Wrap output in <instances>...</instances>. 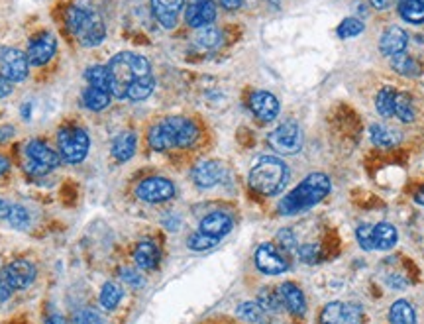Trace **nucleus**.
<instances>
[{"instance_id": "412c9836", "label": "nucleus", "mask_w": 424, "mask_h": 324, "mask_svg": "<svg viewBox=\"0 0 424 324\" xmlns=\"http://www.w3.org/2000/svg\"><path fill=\"white\" fill-rule=\"evenodd\" d=\"M279 295L281 301H283V307L287 308L291 315L295 316H303L306 311V301H305V293L301 291L299 285L295 283H283L279 287Z\"/></svg>"}, {"instance_id": "4468645a", "label": "nucleus", "mask_w": 424, "mask_h": 324, "mask_svg": "<svg viewBox=\"0 0 424 324\" xmlns=\"http://www.w3.org/2000/svg\"><path fill=\"white\" fill-rule=\"evenodd\" d=\"M4 279L10 285V289H28L35 279V267L28 259H16L6 265Z\"/></svg>"}, {"instance_id": "4d7b16f0", "label": "nucleus", "mask_w": 424, "mask_h": 324, "mask_svg": "<svg viewBox=\"0 0 424 324\" xmlns=\"http://www.w3.org/2000/svg\"><path fill=\"white\" fill-rule=\"evenodd\" d=\"M415 201H416V203H418V205H423V206H424V187L420 189V191H416Z\"/></svg>"}, {"instance_id": "9b49d317", "label": "nucleus", "mask_w": 424, "mask_h": 324, "mask_svg": "<svg viewBox=\"0 0 424 324\" xmlns=\"http://www.w3.org/2000/svg\"><path fill=\"white\" fill-rule=\"evenodd\" d=\"M28 57L16 48H9L0 53V69L2 77H6L10 83H20L28 77Z\"/></svg>"}, {"instance_id": "e433bc0d", "label": "nucleus", "mask_w": 424, "mask_h": 324, "mask_svg": "<svg viewBox=\"0 0 424 324\" xmlns=\"http://www.w3.org/2000/svg\"><path fill=\"white\" fill-rule=\"evenodd\" d=\"M195 42L204 48V50H212L221 43V32L214 26L199 28V34L195 35Z\"/></svg>"}, {"instance_id": "4c0bfd02", "label": "nucleus", "mask_w": 424, "mask_h": 324, "mask_svg": "<svg viewBox=\"0 0 424 324\" xmlns=\"http://www.w3.org/2000/svg\"><path fill=\"white\" fill-rule=\"evenodd\" d=\"M365 30L364 22L357 20V18H346L342 24L338 26V35L342 40H348V38H356Z\"/></svg>"}, {"instance_id": "f8f14e48", "label": "nucleus", "mask_w": 424, "mask_h": 324, "mask_svg": "<svg viewBox=\"0 0 424 324\" xmlns=\"http://www.w3.org/2000/svg\"><path fill=\"white\" fill-rule=\"evenodd\" d=\"M255 265L262 273L267 275H279V273L287 272V259L283 257L277 247L273 244H262L255 252Z\"/></svg>"}, {"instance_id": "6ab92c4d", "label": "nucleus", "mask_w": 424, "mask_h": 324, "mask_svg": "<svg viewBox=\"0 0 424 324\" xmlns=\"http://www.w3.org/2000/svg\"><path fill=\"white\" fill-rule=\"evenodd\" d=\"M183 4H185V0H152L153 14L157 18V22L167 30L175 28Z\"/></svg>"}, {"instance_id": "a18cd8bd", "label": "nucleus", "mask_w": 424, "mask_h": 324, "mask_svg": "<svg viewBox=\"0 0 424 324\" xmlns=\"http://www.w3.org/2000/svg\"><path fill=\"white\" fill-rule=\"evenodd\" d=\"M277 240H279L281 246L285 247L287 252H291L293 247L297 246V244H295L297 240H295V236H293V232H291V230H281L279 234H277Z\"/></svg>"}, {"instance_id": "39448f33", "label": "nucleus", "mask_w": 424, "mask_h": 324, "mask_svg": "<svg viewBox=\"0 0 424 324\" xmlns=\"http://www.w3.org/2000/svg\"><path fill=\"white\" fill-rule=\"evenodd\" d=\"M65 24L71 35H75L81 45L85 48H94L104 40L106 28L101 16L94 10L83 9V6H69L65 12Z\"/></svg>"}, {"instance_id": "c85d7f7f", "label": "nucleus", "mask_w": 424, "mask_h": 324, "mask_svg": "<svg viewBox=\"0 0 424 324\" xmlns=\"http://www.w3.org/2000/svg\"><path fill=\"white\" fill-rule=\"evenodd\" d=\"M375 108L383 118H393L395 116V91L385 86L375 96Z\"/></svg>"}, {"instance_id": "7ed1b4c3", "label": "nucleus", "mask_w": 424, "mask_h": 324, "mask_svg": "<svg viewBox=\"0 0 424 324\" xmlns=\"http://www.w3.org/2000/svg\"><path fill=\"white\" fill-rule=\"evenodd\" d=\"M330 179L324 173H311L308 177L299 183L289 195L281 199V214H299L305 213L314 205H318L324 196L330 193Z\"/></svg>"}, {"instance_id": "79ce46f5", "label": "nucleus", "mask_w": 424, "mask_h": 324, "mask_svg": "<svg viewBox=\"0 0 424 324\" xmlns=\"http://www.w3.org/2000/svg\"><path fill=\"white\" fill-rule=\"evenodd\" d=\"M299 256L305 264H316V259L320 257V250L316 247V244H305L299 250Z\"/></svg>"}, {"instance_id": "f03ea898", "label": "nucleus", "mask_w": 424, "mask_h": 324, "mask_svg": "<svg viewBox=\"0 0 424 324\" xmlns=\"http://www.w3.org/2000/svg\"><path fill=\"white\" fill-rule=\"evenodd\" d=\"M199 138V126L185 116H169L150 130V145L155 152H165L173 147H189Z\"/></svg>"}, {"instance_id": "6e6d98bb", "label": "nucleus", "mask_w": 424, "mask_h": 324, "mask_svg": "<svg viewBox=\"0 0 424 324\" xmlns=\"http://www.w3.org/2000/svg\"><path fill=\"white\" fill-rule=\"evenodd\" d=\"M45 324H65V320H63L60 315H55V316H50V318L45 320Z\"/></svg>"}, {"instance_id": "9d476101", "label": "nucleus", "mask_w": 424, "mask_h": 324, "mask_svg": "<svg viewBox=\"0 0 424 324\" xmlns=\"http://www.w3.org/2000/svg\"><path fill=\"white\" fill-rule=\"evenodd\" d=\"M136 195L145 203H163L175 196V185L165 177H150L138 185Z\"/></svg>"}, {"instance_id": "7c9ffc66", "label": "nucleus", "mask_w": 424, "mask_h": 324, "mask_svg": "<svg viewBox=\"0 0 424 324\" xmlns=\"http://www.w3.org/2000/svg\"><path fill=\"white\" fill-rule=\"evenodd\" d=\"M238 316L252 324H267V315L257 303H242L238 307Z\"/></svg>"}, {"instance_id": "603ef678", "label": "nucleus", "mask_w": 424, "mask_h": 324, "mask_svg": "<svg viewBox=\"0 0 424 324\" xmlns=\"http://www.w3.org/2000/svg\"><path fill=\"white\" fill-rule=\"evenodd\" d=\"M14 134V128H10V126H2L0 128V142H4V140H9Z\"/></svg>"}, {"instance_id": "b1692460", "label": "nucleus", "mask_w": 424, "mask_h": 324, "mask_svg": "<svg viewBox=\"0 0 424 324\" xmlns=\"http://www.w3.org/2000/svg\"><path fill=\"white\" fill-rule=\"evenodd\" d=\"M111 91H104V89H96V86H87L85 93H83V103L89 111H104L108 104H111Z\"/></svg>"}, {"instance_id": "864d4df0", "label": "nucleus", "mask_w": 424, "mask_h": 324, "mask_svg": "<svg viewBox=\"0 0 424 324\" xmlns=\"http://www.w3.org/2000/svg\"><path fill=\"white\" fill-rule=\"evenodd\" d=\"M10 208H12V205H10V203H6V201H0V218H6L10 213Z\"/></svg>"}, {"instance_id": "aec40b11", "label": "nucleus", "mask_w": 424, "mask_h": 324, "mask_svg": "<svg viewBox=\"0 0 424 324\" xmlns=\"http://www.w3.org/2000/svg\"><path fill=\"white\" fill-rule=\"evenodd\" d=\"M224 177V167L221 162H203L193 169V181L196 187L211 189L218 185Z\"/></svg>"}, {"instance_id": "a878e982", "label": "nucleus", "mask_w": 424, "mask_h": 324, "mask_svg": "<svg viewBox=\"0 0 424 324\" xmlns=\"http://www.w3.org/2000/svg\"><path fill=\"white\" fill-rule=\"evenodd\" d=\"M399 14L408 24H424V0H399Z\"/></svg>"}, {"instance_id": "a19ab883", "label": "nucleus", "mask_w": 424, "mask_h": 324, "mask_svg": "<svg viewBox=\"0 0 424 324\" xmlns=\"http://www.w3.org/2000/svg\"><path fill=\"white\" fill-rule=\"evenodd\" d=\"M73 324H104L102 316L93 311V308H85V311H79L75 315Z\"/></svg>"}, {"instance_id": "20e7f679", "label": "nucleus", "mask_w": 424, "mask_h": 324, "mask_svg": "<svg viewBox=\"0 0 424 324\" xmlns=\"http://www.w3.org/2000/svg\"><path fill=\"white\" fill-rule=\"evenodd\" d=\"M289 183V167L279 157L263 155L250 171V185L262 195H277Z\"/></svg>"}, {"instance_id": "09e8293b", "label": "nucleus", "mask_w": 424, "mask_h": 324, "mask_svg": "<svg viewBox=\"0 0 424 324\" xmlns=\"http://www.w3.org/2000/svg\"><path fill=\"white\" fill-rule=\"evenodd\" d=\"M369 2H372V6H374V9L387 10L389 6H393V2H395V0H369Z\"/></svg>"}, {"instance_id": "72a5a7b5", "label": "nucleus", "mask_w": 424, "mask_h": 324, "mask_svg": "<svg viewBox=\"0 0 424 324\" xmlns=\"http://www.w3.org/2000/svg\"><path fill=\"white\" fill-rule=\"evenodd\" d=\"M369 134H372V142L375 145H379V147H393L399 142V136L393 130L381 126V124H374L369 128Z\"/></svg>"}, {"instance_id": "bb28decb", "label": "nucleus", "mask_w": 424, "mask_h": 324, "mask_svg": "<svg viewBox=\"0 0 424 324\" xmlns=\"http://www.w3.org/2000/svg\"><path fill=\"white\" fill-rule=\"evenodd\" d=\"M391 67L395 69L399 75H405V77H416L420 75V65L415 57H411L408 53H399V55H393L391 57Z\"/></svg>"}, {"instance_id": "5701e85b", "label": "nucleus", "mask_w": 424, "mask_h": 324, "mask_svg": "<svg viewBox=\"0 0 424 324\" xmlns=\"http://www.w3.org/2000/svg\"><path fill=\"white\" fill-rule=\"evenodd\" d=\"M136 152V136L132 132H122L116 140L112 142V155L118 162H128Z\"/></svg>"}, {"instance_id": "c9c22d12", "label": "nucleus", "mask_w": 424, "mask_h": 324, "mask_svg": "<svg viewBox=\"0 0 424 324\" xmlns=\"http://www.w3.org/2000/svg\"><path fill=\"white\" fill-rule=\"evenodd\" d=\"M122 301V289L116 283H106L101 291V305L106 311L118 307V303Z\"/></svg>"}, {"instance_id": "ddd939ff", "label": "nucleus", "mask_w": 424, "mask_h": 324, "mask_svg": "<svg viewBox=\"0 0 424 324\" xmlns=\"http://www.w3.org/2000/svg\"><path fill=\"white\" fill-rule=\"evenodd\" d=\"M55 50H57V40L45 32V34L35 35L34 40L30 42L26 57H28V63H30V65L42 67V65H45V63L55 55Z\"/></svg>"}, {"instance_id": "f3484780", "label": "nucleus", "mask_w": 424, "mask_h": 324, "mask_svg": "<svg viewBox=\"0 0 424 324\" xmlns=\"http://www.w3.org/2000/svg\"><path fill=\"white\" fill-rule=\"evenodd\" d=\"M232 226H234L232 216H230L228 213L216 211V213H211L204 216L203 220H201V228H199V230L203 232V234H206V236L222 240L232 230Z\"/></svg>"}, {"instance_id": "0eeeda50", "label": "nucleus", "mask_w": 424, "mask_h": 324, "mask_svg": "<svg viewBox=\"0 0 424 324\" xmlns=\"http://www.w3.org/2000/svg\"><path fill=\"white\" fill-rule=\"evenodd\" d=\"M57 144H60L61 157L67 163H81L89 154L91 140L87 136L85 130L81 128H63L57 134Z\"/></svg>"}, {"instance_id": "3c124183", "label": "nucleus", "mask_w": 424, "mask_h": 324, "mask_svg": "<svg viewBox=\"0 0 424 324\" xmlns=\"http://www.w3.org/2000/svg\"><path fill=\"white\" fill-rule=\"evenodd\" d=\"M201 324H240L236 320H230V318H208V320H204Z\"/></svg>"}, {"instance_id": "ea45409f", "label": "nucleus", "mask_w": 424, "mask_h": 324, "mask_svg": "<svg viewBox=\"0 0 424 324\" xmlns=\"http://www.w3.org/2000/svg\"><path fill=\"white\" fill-rule=\"evenodd\" d=\"M6 220H9L14 228H28V224H30V214H28V211H26L24 206L12 205L9 216H6Z\"/></svg>"}, {"instance_id": "37998d69", "label": "nucleus", "mask_w": 424, "mask_h": 324, "mask_svg": "<svg viewBox=\"0 0 424 324\" xmlns=\"http://www.w3.org/2000/svg\"><path fill=\"white\" fill-rule=\"evenodd\" d=\"M120 277H122V281L128 283L130 287H142V285H144V277L138 272H134V269H124V272L120 273Z\"/></svg>"}, {"instance_id": "f704fd0d", "label": "nucleus", "mask_w": 424, "mask_h": 324, "mask_svg": "<svg viewBox=\"0 0 424 324\" xmlns=\"http://www.w3.org/2000/svg\"><path fill=\"white\" fill-rule=\"evenodd\" d=\"M346 316V305L344 303H328L320 313V323L323 324H344Z\"/></svg>"}, {"instance_id": "473e14b6", "label": "nucleus", "mask_w": 424, "mask_h": 324, "mask_svg": "<svg viewBox=\"0 0 424 324\" xmlns=\"http://www.w3.org/2000/svg\"><path fill=\"white\" fill-rule=\"evenodd\" d=\"M85 79L89 81L91 86L111 91V77H108V69L104 67V65H93V67L87 69Z\"/></svg>"}, {"instance_id": "f257e3e1", "label": "nucleus", "mask_w": 424, "mask_h": 324, "mask_svg": "<svg viewBox=\"0 0 424 324\" xmlns=\"http://www.w3.org/2000/svg\"><path fill=\"white\" fill-rule=\"evenodd\" d=\"M111 77V94L116 99H126L128 89L140 79L152 75V65L144 55L132 52H122L114 55L106 65Z\"/></svg>"}, {"instance_id": "c756f323", "label": "nucleus", "mask_w": 424, "mask_h": 324, "mask_svg": "<svg viewBox=\"0 0 424 324\" xmlns=\"http://www.w3.org/2000/svg\"><path fill=\"white\" fill-rule=\"evenodd\" d=\"M153 86H155V79H153V75L140 79L138 83H134V85L128 89L126 99L128 101H134V103L145 101V99L153 93Z\"/></svg>"}, {"instance_id": "2f4dec72", "label": "nucleus", "mask_w": 424, "mask_h": 324, "mask_svg": "<svg viewBox=\"0 0 424 324\" xmlns=\"http://www.w3.org/2000/svg\"><path fill=\"white\" fill-rule=\"evenodd\" d=\"M395 116L401 122H413L415 120L413 99L407 93H395Z\"/></svg>"}, {"instance_id": "49530a36", "label": "nucleus", "mask_w": 424, "mask_h": 324, "mask_svg": "<svg viewBox=\"0 0 424 324\" xmlns=\"http://www.w3.org/2000/svg\"><path fill=\"white\" fill-rule=\"evenodd\" d=\"M10 297V285L4 279V273L0 275V303H4Z\"/></svg>"}, {"instance_id": "393cba45", "label": "nucleus", "mask_w": 424, "mask_h": 324, "mask_svg": "<svg viewBox=\"0 0 424 324\" xmlns=\"http://www.w3.org/2000/svg\"><path fill=\"white\" fill-rule=\"evenodd\" d=\"M391 324H416L415 307L408 301H395L389 308Z\"/></svg>"}, {"instance_id": "6e6552de", "label": "nucleus", "mask_w": 424, "mask_h": 324, "mask_svg": "<svg viewBox=\"0 0 424 324\" xmlns=\"http://www.w3.org/2000/svg\"><path fill=\"white\" fill-rule=\"evenodd\" d=\"M60 165V155L55 154L48 144L34 140L26 145V171L32 175H45Z\"/></svg>"}, {"instance_id": "a211bd4d", "label": "nucleus", "mask_w": 424, "mask_h": 324, "mask_svg": "<svg viewBox=\"0 0 424 324\" xmlns=\"http://www.w3.org/2000/svg\"><path fill=\"white\" fill-rule=\"evenodd\" d=\"M408 35L407 32L399 26H389L383 32L381 40H379V50L383 55L393 57V55H399L407 50Z\"/></svg>"}, {"instance_id": "c03bdc74", "label": "nucleus", "mask_w": 424, "mask_h": 324, "mask_svg": "<svg viewBox=\"0 0 424 324\" xmlns=\"http://www.w3.org/2000/svg\"><path fill=\"white\" fill-rule=\"evenodd\" d=\"M362 308L357 305H346V316H344V324H362Z\"/></svg>"}, {"instance_id": "423d86ee", "label": "nucleus", "mask_w": 424, "mask_h": 324, "mask_svg": "<svg viewBox=\"0 0 424 324\" xmlns=\"http://www.w3.org/2000/svg\"><path fill=\"white\" fill-rule=\"evenodd\" d=\"M356 236L364 250H391L397 244V230L389 222H379L375 226L362 224L357 228Z\"/></svg>"}, {"instance_id": "de8ad7c7", "label": "nucleus", "mask_w": 424, "mask_h": 324, "mask_svg": "<svg viewBox=\"0 0 424 324\" xmlns=\"http://www.w3.org/2000/svg\"><path fill=\"white\" fill-rule=\"evenodd\" d=\"M10 93H12V83H10L6 77H2V75H0V99L9 96Z\"/></svg>"}, {"instance_id": "dca6fc26", "label": "nucleus", "mask_w": 424, "mask_h": 324, "mask_svg": "<svg viewBox=\"0 0 424 324\" xmlns=\"http://www.w3.org/2000/svg\"><path fill=\"white\" fill-rule=\"evenodd\" d=\"M216 18V6L212 0H191L185 10V20L191 28L211 26Z\"/></svg>"}, {"instance_id": "58836bf2", "label": "nucleus", "mask_w": 424, "mask_h": 324, "mask_svg": "<svg viewBox=\"0 0 424 324\" xmlns=\"http://www.w3.org/2000/svg\"><path fill=\"white\" fill-rule=\"evenodd\" d=\"M218 242H221V240L212 238V236H206V234H203V232L199 230L189 238L187 246L191 247V250H195V252H204V250H211V247L216 246Z\"/></svg>"}, {"instance_id": "5fc2aeb1", "label": "nucleus", "mask_w": 424, "mask_h": 324, "mask_svg": "<svg viewBox=\"0 0 424 324\" xmlns=\"http://www.w3.org/2000/svg\"><path fill=\"white\" fill-rule=\"evenodd\" d=\"M9 169H10L9 160H6L4 155H0V175H4V173H6Z\"/></svg>"}, {"instance_id": "8fccbe9b", "label": "nucleus", "mask_w": 424, "mask_h": 324, "mask_svg": "<svg viewBox=\"0 0 424 324\" xmlns=\"http://www.w3.org/2000/svg\"><path fill=\"white\" fill-rule=\"evenodd\" d=\"M242 2H244V0H221V4L226 10H238L242 6Z\"/></svg>"}, {"instance_id": "1a4fd4ad", "label": "nucleus", "mask_w": 424, "mask_h": 324, "mask_svg": "<svg viewBox=\"0 0 424 324\" xmlns=\"http://www.w3.org/2000/svg\"><path fill=\"white\" fill-rule=\"evenodd\" d=\"M267 142H269V145H272L275 152L291 155L297 154L299 150L303 147V134H301L299 124H295V122H283L281 126H277L269 134Z\"/></svg>"}, {"instance_id": "cd10ccee", "label": "nucleus", "mask_w": 424, "mask_h": 324, "mask_svg": "<svg viewBox=\"0 0 424 324\" xmlns=\"http://www.w3.org/2000/svg\"><path fill=\"white\" fill-rule=\"evenodd\" d=\"M257 305L265 311V313H279L283 308V301H281L279 289L273 287H263L257 295Z\"/></svg>"}, {"instance_id": "2eb2a0df", "label": "nucleus", "mask_w": 424, "mask_h": 324, "mask_svg": "<svg viewBox=\"0 0 424 324\" xmlns=\"http://www.w3.org/2000/svg\"><path fill=\"white\" fill-rule=\"evenodd\" d=\"M250 108L260 120L272 122L279 114V101L275 94L267 93V91H255L250 96Z\"/></svg>"}, {"instance_id": "4be33fe9", "label": "nucleus", "mask_w": 424, "mask_h": 324, "mask_svg": "<svg viewBox=\"0 0 424 324\" xmlns=\"http://www.w3.org/2000/svg\"><path fill=\"white\" fill-rule=\"evenodd\" d=\"M134 259H136V265L140 269H145V272L155 269L160 265V250L152 240H142L136 246Z\"/></svg>"}]
</instances>
